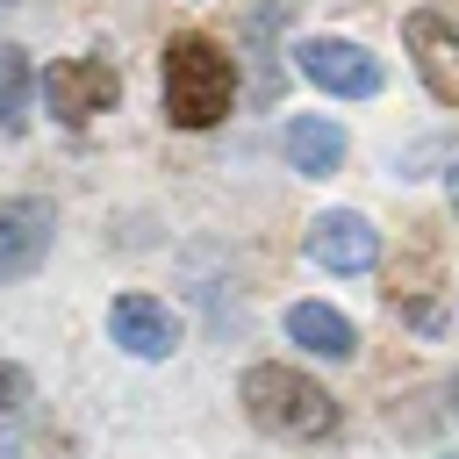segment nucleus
<instances>
[{"label": "nucleus", "mask_w": 459, "mask_h": 459, "mask_svg": "<svg viewBox=\"0 0 459 459\" xmlns=\"http://www.w3.org/2000/svg\"><path fill=\"white\" fill-rule=\"evenodd\" d=\"M43 100H50L57 122L86 129L93 115H108V108L122 100V72H115L108 57H57V65L43 72Z\"/></svg>", "instance_id": "7ed1b4c3"}, {"label": "nucleus", "mask_w": 459, "mask_h": 459, "mask_svg": "<svg viewBox=\"0 0 459 459\" xmlns=\"http://www.w3.org/2000/svg\"><path fill=\"white\" fill-rule=\"evenodd\" d=\"M287 337L308 344L316 359H351V351H359V330H351L337 308H323V301H294V308H287Z\"/></svg>", "instance_id": "9d476101"}, {"label": "nucleus", "mask_w": 459, "mask_h": 459, "mask_svg": "<svg viewBox=\"0 0 459 459\" xmlns=\"http://www.w3.org/2000/svg\"><path fill=\"white\" fill-rule=\"evenodd\" d=\"M14 394H22V373H14V366H0V409H14Z\"/></svg>", "instance_id": "f8f14e48"}, {"label": "nucleus", "mask_w": 459, "mask_h": 459, "mask_svg": "<svg viewBox=\"0 0 459 459\" xmlns=\"http://www.w3.org/2000/svg\"><path fill=\"white\" fill-rule=\"evenodd\" d=\"M308 258L323 273H366L380 258V230L366 215H351V208H330V215L308 222Z\"/></svg>", "instance_id": "0eeeda50"}, {"label": "nucleus", "mask_w": 459, "mask_h": 459, "mask_svg": "<svg viewBox=\"0 0 459 459\" xmlns=\"http://www.w3.org/2000/svg\"><path fill=\"white\" fill-rule=\"evenodd\" d=\"M108 337H115L122 351H136V359H165V351L179 344V323H172V308L151 301V294H115Z\"/></svg>", "instance_id": "6e6552de"}, {"label": "nucleus", "mask_w": 459, "mask_h": 459, "mask_svg": "<svg viewBox=\"0 0 459 459\" xmlns=\"http://www.w3.org/2000/svg\"><path fill=\"white\" fill-rule=\"evenodd\" d=\"M294 57H301V72H308L323 93H344V100L380 93V57L359 50V43H344V36H308Z\"/></svg>", "instance_id": "39448f33"}, {"label": "nucleus", "mask_w": 459, "mask_h": 459, "mask_svg": "<svg viewBox=\"0 0 459 459\" xmlns=\"http://www.w3.org/2000/svg\"><path fill=\"white\" fill-rule=\"evenodd\" d=\"M280 143H287V165L308 172V179H330L344 165V129L330 115H287V136Z\"/></svg>", "instance_id": "1a4fd4ad"}, {"label": "nucleus", "mask_w": 459, "mask_h": 459, "mask_svg": "<svg viewBox=\"0 0 459 459\" xmlns=\"http://www.w3.org/2000/svg\"><path fill=\"white\" fill-rule=\"evenodd\" d=\"M29 93H36V79H29V50L0 43V136H22V129H29Z\"/></svg>", "instance_id": "9b49d317"}, {"label": "nucleus", "mask_w": 459, "mask_h": 459, "mask_svg": "<svg viewBox=\"0 0 459 459\" xmlns=\"http://www.w3.org/2000/svg\"><path fill=\"white\" fill-rule=\"evenodd\" d=\"M402 36H409V57H416V72H423V86H430V100H445V108H459V29L445 22V14H409L402 22Z\"/></svg>", "instance_id": "423d86ee"}, {"label": "nucleus", "mask_w": 459, "mask_h": 459, "mask_svg": "<svg viewBox=\"0 0 459 459\" xmlns=\"http://www.w3.org/2000/svg\"><path fill=\"white\" fill-rule=\"evenodd\" d=\"M50 237H57L50 201H36V194L0 201V280H29L43 265V251H50Z\"/></svg>", "instance_id": "20e7f679"}, {"label": "nucleus", "mask_w": 459, "mask_h": 459, "mask_svg": "<svg viewBox=\"0 0 459 459\" xmlns=\"http://www.w3.org/2000/svg\"><path fill=\"white\" fill-rule=\"evenodd\" d=\"M452 208H459V172H452Z\"/></svg>", "instance_id": "4468645a"}, {"label": "nucleus", "mask_w": 459, "mask_h": 459, "mask_svg": "<svg viewBox=\"0 0 459 459\" xmlns=\"http://www.w3.org/2000/svg\"><path fill=\"white\" fill-rule=\"evenodd\" d=\"M244 416L273 437H330L337 430V402L330 387H316L294 366H251L244 373Z\"/></svg>", "instance_id": "f03ea898"}, {"label": "nucleus", "mask_w": 459, "mask_h": 459, "mask_svg": "<svg viewBox=\"0 0 459 459\" xmlns=\"http://www.w3.org/2000/svg\"><path fill=\"white\" fill-rule=\"evenodd\" d=\"M237 100V57L215 36H172L165 43V115L179 129L222 122Z\"/></svg>", "instance_id": "f257e3e1"}, {"label": "nucleus", "mask_w": 459, "mask_h": 459, "mask_svg": "<svg viewBox=\"0 0 459 459\" xmlns=\"http://www.w3.org/2000/svg\"><path fill=\"white\" fill-rule=\"evenodd\" d=\"M452 416H459V380H452Z\"/></svg>", "instance_id": "ddd939ff"}]
</instances>
